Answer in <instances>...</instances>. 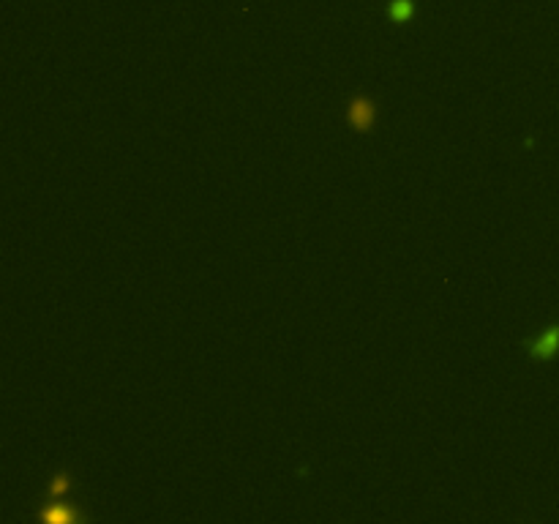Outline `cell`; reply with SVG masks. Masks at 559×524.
Wrapping results in <instances>:
<instances>
[{
    "label": "cell",
    "instance_id": "277c9868",
    "mask_svg": "<svg viewBox=\"0 0 559 524\" xmlns=\"http://www.w3.org/2000/svg\"><path fill=\"white\" fill-rule=\"evenodd\" d=\"M388 20H393L395 25H407L414 17V0H388L385 8Z\"/></svg>",
    "mask_w": 559,
    "mask_h": 524
},
{
    "label": "cell",
    "instance_id": "3957f363",
    "mask_svg": "<svg viewBox=\"0 0 559 524\" xmlns=\"http://www.w3.org/2000/svg\"><path fill=\"white\" fill-rule=\"evenodd\" d=\"M42 524H77V511L66 503L47 505L42 513Z\"/></svg>",
    "mask_w": 559,
    "mask_h": 524
},
{
    "label": "cell",
    "instance_id": "6da1fadb",
    "mask_svg": "<svg viewBox=\"0 0 559 524\" xmlns=\"http://www.w3.org/2000/svg\"><path fill=\"white\" fill-rule=\"evenodd\" d=\"M347 121L360 134L371 131L374 123H376V104H374L371 99H366V96H355L352 102H350V106H347Z\"/></svg>",
    "mask_w": 559,
    "mask_h": 524
},
{
    "label": "cell",
    "instance_id": "5b68a950",
    "mask_svg": "<svg viewBox=\"0 0 559 524\" xmlns=\"http://www.w3.org/2000/svg\"><path fill=\"white\" fill-rule=\"evenodd\" d=\"M68 489H71V478H68V473H61L49 483V497H63Z\"/></svg>",
    "mask_w": 559,
    "mask_h": 524
},
{
    "label": "cell",
    "instance_id": "7a4b0ae2",
    "mask_svg": "<svg viewBox=\"0 0 559 524\" xmlns=\"http://www.w3.org/2000/svg\"><path fill=\"white\" fill-rule=\"evenodd\" d=\"M527 353H529L532 360H551V358H557V353H559V322L548 325L538 339H532V341H529V347H527Z\"/></svg>",
    "mask_w": 559,
    "mask_h": 524
}]
</instances>
